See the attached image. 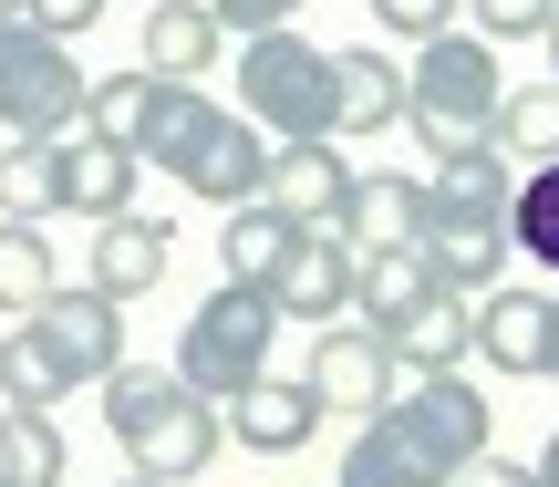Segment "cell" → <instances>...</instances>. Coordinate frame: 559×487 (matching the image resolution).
Listing matches in <instances>:
<instances>
[{
    "instance_id": "obj_20",
    "label": "cell",
    "mask_w": 559,
    "mask_h": 487,
    "mask_svg": "<svg viewBox=\"0 0 559 487\" xmlns=\"http://www.w3.org/2000/svg\"><path fill=\"white\" fill-rule=\"evenodd\" d=\"M62 281H73V260L52 249V228L41 218H0V311L21 322V311H41Z\"/></svg>"
},
{
    "instance_id": "obj_36",
    "label": "cell",
    "mask_w": 559,
    "mask_h": 487,
    "mask_svg": "<svg viewBox=\"0 0 559 487\" xmlns=\"http://www.w3.org/2000/svg\"><path fill=\"white\" fill-rule=\"evenodd\" d=\"M539 41H549V83H559V11H549V21H539Z\"/></svg>"
},
{
    "instance_id": "obj_1",
    "label": "cell",
    "mask_w": 559,
    "mask_h": 487,
    "mask_svg": "<svg viewBox=\"0 0 559 487\" xmlns=\"http://www.w3.org/2000/svg\"><path fill=\"white\" fill-rule=\"evenodd\" d=\"M498 447V415H487V384L477 373H415V394H383L373 415L353 426L342 447V487H456L466 456Z\"/></svg>"
},
{
    "instance_id": "obj_29",
    "label": "cell",
    "mask_w": 559,
    "mask_h": 487,
    "mask_svg": "<svg viewBox=\"0 0 559 487\" xmlns=\"http://www.w3.org/2000/svg\"><path fill=\"white\" fill-rule=\"evenodd\" d=\"M549 11H559V0H456V21H466L477 41H498V52H508V41H539Z\"/></svg>"
},
{
    "instance_id": "obj_35",
    "label": "cell",
    "mask_w": 559,
    "mask_h": 487,
    "mask_svg": "<svg viewBox=\"0 0 559 487\" xmlns=\"http://www.w3.org/2000/svg\"><path fill=\"white\" fill-rule=\"evenodd\" d=\"M539 487H559V426H549V447H539Z\"/></svg>"
},
{
    "instance_id": "obj_33",
    "label": "cell",
    "mask_w": 559,
    "mask_h": 487,
    "mask_svg": "<svg viewBox=\"0 0 559 487\" xmlns=\"http://www.w3.org/2000/svg\"><path fill=\"white\" fill-rule=\"evenodd\" d=\"M456 487H539V467H519V456L487 447V456H466V467H456Z\"/></svg>"
},
{
    "instance_id": "obj_30",
    "label": "cell",
    "mask_w": 559,
    "mask_h": 487,
    "mask_svg": "<svg viewBox=\"0 0 559 487\" xmlns=\"http://www.w3.org/2000/svg\"><path fill=\"white\" fill-rule=\"evenodd\" d=\"M21 21H32V32H52V41H83L104 21V0H21Z\"/></svg>"
},
{
    "instance_id": "obj_18",
    "label": "cell",
    "mask_w": 559,
    "mask_h": 487,
    "mask_svg": "<svg viewBox=\"0 0 559 487\" xmlns=\"http://www.w3.org/2000/svg\"><path fill=\"white\" fill-rule=\"evenodd\" d=\"M394 124H404V62L332 52V135H394Z\"/></svg>"
},
{
    "instance_id": "obj_34",
    "label": "cell",
    "mask_w": 559,
    "mask_h": 487,
    "mask_svg": "<svg viewBox=\"0 0 559 487\" xmlns=\"http://www.w3.org/2000/svg\"><path fill=\"white\" fill-rule=\"evenodd\" d=\"M539 373H549V384H559V301H549V353H539Z\"/></svg>"
},
{
    "instance_id": "obj_17",
    "label": "cell",
    "mask_w": 559,
    "mask_h": 487,
    "mask_svg": "<svg viewBox=\"0 0 559 487\" xmlns=\"http://www.w3.org/2000/svg\"><path fill=\"white\" fill-rule=\"evenodd\" d=\"M415 207H425V177H394V166H353V187H342V239L353 249H404L415 239Z\"/></svg>"
},
{
    "instance_id": "obj_27",
    "label": "cell",
    "mask_w": 559,
    "mask_h": 487,
    "mask_svg": "<svg viewBox=\"0 0 559 487\" xmlns=\"http://www.w3.org/2000/svg\"><path fill=\"white\" fill-rule=\"evenodd\" d=\"M0 487H62V426H52V405H0Z\"/></svg>"
},
{
    "instance_id": "obj_15",
    "label": "cell",
    "mask_w": 559,
    "mask_h": 487,
    "mask_svg": "<svg viewBox=\"0 0 559 487\" xmlns=\"http://www.w3.org/2000/svg\"><path fill=\"white\" fill-rule=\"evenodd\" d=\"M166 260H177L166 218H145V207H115V218H94V249H83V290H104V301H145V290L166 281Z\"/></svg>"
},
{
    "instance_id": "obj_11",
    "label": "cell",
    "mask_w": 559,
    "mask_h": 487,
    "mask_svg": "<svg viewBox=\"0 0 559 487\" xmlns=\"http://www.w3.org/2000/svg\"><path fill=\"white\" fill-rule=\"evenodd\" d=\"M539 353H549V290H477L466 301V364H487L498 384H539Z\"/></svg>"
},
{
    "instance_id": "obj_37",
    "label": "cell",
    "mask_w": 559,
    "mask_h": 487,
    "mask_svg": "<svg viewBox=\"0 0 559 487\" xmlns=\"http://www.w3.org/2000/svg\"><path fill=\"white\" fill-rule=\"evenodd\" d=\"M115 487H166V477H115Z\"/></svg>"
},
{
    "instance_id": "obj_5",
    "label": "cell",
    "mask_w": 559,
    "mask_h": 487,
    "mask_svg": "<svg viewBox=\"0 0 559 487\" xmlns=\"http://www.w3.org/2000/svg\"><path fill=\"white\" fill-rule=\"evenodd\" d=\"M270 343H280V311L260 281H218L198 311H187V343H177V384H198L207 405H228V394L249 384V373H270Z\"/></svg>"
},
{
    "instance_id": "obj_28",
    "label": "cell",
    "mask_w": 559,
    "mask_h": 487,
    "mask_svg": "<svg viewBox=\"0 0 559 487\" xmlns=\"http://www.w3.org/2000/svg\"><path fill=\"white\" fill-rule=\"evenodd\" d=\"M0 218H62L52 135H11V145H0Z\"/></svg>"
},
{
    "instance_id": "obj_31",
    "label": "cell",
    "mask_w": 559,
    "mask_h": 487,
    "mask_svg": "<svg viewBox=\"0 0 559 487\" xmlns=\"http://www.w3.org/2000/svg\"><path fill=\"white\" fill-rule=\"evenodd\" d=\"M373 21L394 41H425V32H445V21H456V0H373Z\"/></svg>"
},
{
    "instance_id": "obj_32",
    "label": "cell",
    "mask_w": 559,
    "mask_h": 487,
    "mask_svg": "<svg viewBox=\"0 0 559 487\" xmlns=\"http://www.w3.org/2000/svg\"><path fill=\"white\" fill-rule=\"evenodd\" d=\"M218 11V32H270V21H300L311 0H207Z\"/></svg>"
},
{
    "instance_id": "obj_12",
    "label": "cell",
    "mask_w": 559,
    "mask_h": 487,
    "mask_svg": "<svg viewBox=\"0 0 559 487\" xmlns=\"http://www.w3.org/2000/svg\"><path fill=\"white\" fill-rule=\"evenodd\" d=\"M342 187H353V156H342V135H280V145H270L260 198H270L290 228H332V218H342Z\"/></svg>"
},
{
    "instance_id": "obj_7",
    "label": "cell",
    "mask_w": 559,
    "mask_h": 487,
    "mask_svg": "<svg viewBox=\"0 0 559 487\" xmlns=\"http://www.w3.org/2000/svg\"><path fill=\"white\" fill-rule=\"evenodd\" d=\"M415 260L436 270L445 290H466V301L498 290V270L519 260V249H508V207H466V198H436V187H425V207H415Z\"/></svg>"
},
{
    "instance_id": "obj_13",
    "label": "cell",
    "mask_w": 559,
    "mask_h": 487,
    "mask_svg": "<svg viewBox=\"0 0 559 487\" xmlns=\"http://www.w3.org/2000/svg\"><path fill=\"white\" fill-rule=\"evenodd\" d=\"M218 426H228V447H249V456H300L321 436V394L300 384V373L290 384H280V373H249V384L218 405Z\"/></svg>"
},
{
    "instance_id": "obj_14",
    "label": "cell",
    "mask_w": 559,
    "mask_h": 487,
    "mask_svg": "<svg viewBox=\"0 0 559 487\" xmlns=\"http://www.w3.org/2000/svg\"><path fill=\"white\" fill-rule=\"evenodd\" d=\"M52 177H62V218H115V207H135V145H115V135H94V124H62L52 135Z\"/></svg>"
},
{
    "instance_id": "obj_22",
    "label": "cell",
    "mask_w": 559,
    "mask_h": 487,
    "mask_svg": "<svg viewBox=\"0 0 559 487\" xmlns=\"http://www.w3.org/2000/svg\"><path fill=\"white\" fill-rule=\"evenodd\" d=\"M425 290H436V270L415 260V239H404V249H362V260H353V322L394 332L404 311L425 301Z\"/></svg>"
},
{
    "instance_id": "obj_16",
    "label": "cell",
    "mask_w": 559,
    "mask_h": 487,
    "mask_svg": "<svg viewBox=\"0 0 559 487\" xmlns=\"http://www.w3.org/2000/svg\"><path fill=\"white\" fill-rule=\"evenodd\" d=\"M32 322L52 332L62 353H73V373H83V384H104V373L124 364V301H104V290H83V281H62L52 301L32 311Z\"/></svg>"
},
{
    "instance_id": "obj_8",
    "label": "cell",
    "mask_w": 559,
    "mask_h": 487,
    "mask_svg": "<svg viewBox=\"0 0 559 487\" xmlns=\"http://www.w3.org/2000/svg\"><path fill=\"white\" fill-rule=\"evenodd\" d=\"M166 177H177L187 198H207V207H239V198H260V177H270V135L249 115H228V104H207V115L187 124Z\"/></svg>"
},
{
    "instance_id": "obj_21",
    "label": "cell",
    "mask_w": 559,
    "mask_h": 487,
    "mask_svg": "<svg viewBox=\"0 0 559 487\" xmlns=\"http://www.w3.org/2000/svg\"><path fill=\"white\" fill-rule=\"evenodd\" d=\"M73 384H83V373H73V353H62L52 332L21 311V322H11V343H0V405H62Z\"/></svg>"
},
{
    "instance_id": "obj_3",
    "label": "cell",
    "mask_w": 559,
    "mask_h": 487,
    "mask_svg": "<svg viewBox=\"0 0 559 487\" xmlns=\"http://www.w3.org/2000/svg\"><path fill=\"white\" fill-rule=\"evenodd\" d=\"M508 73H498V41H477L466 21H445V32L415 41V73H404V124H415L425 156H456V145L487 135V115H498Z\"/></svg>"
},
{
    "instance_id": "obj_38",
    "label": "cell",
    "mask_w": 559,
    "mask_h": 487,
    "mask_svg": "<svg viewBox=\"0 0 559 487\" xmlns=\"http://www.w3.org/2000/svg\"><path fill=\"white\" fill-rule=\"evenodd\" d=\"M0 21H21V0H0Z\"/></svg>"
},
{
    "instance_id": "obj_23",
    "label": "cell",
    "mask_w": 559,
    "mask_h": 487,
    "mask_svg": "<svg viewBox=\"0 0 559 487\" xmlns=\"http://www.w3.org/2000/svg\"><path fill=\"white\" fill-rule=\"evenodd\" d=\"M383 343H394V364H415V373H456V364H466V290L436 281L394 332H383Z\"/></svg>"
},
{
    "instance_id": "obj_4",
    "label": "cell",
    "mask_w": 559,
    "mask_h": 487,
    "mask_svg": "<svg viewBox=\"0 0 559 487\" xmlns=\"http://www.w3.org/2000/svg\"><path fill=\"white\" fill-rule=\"evenodd\" d=\"M239 115L260 135H332V52H321L300 21H270V32H239Z\"/></svg>"
},
{
    "instance_id": "obj_6",
    "label": "cell",
    "mask_w": 559,
    "mask_h": 487,
    "mask_svg": "<svg viewBox=\"0 0 559 487\" xmlns=\"http://www.w3.org/2000/svg\"><path fill=\"white\" fill-rule=\"evenodd\" d=\"M62 124H83L73 41L32 32V21H0V135H62Z\"/></svg>"
},
{
    "instance_id": "obj_25",
    "label": "cell",
    "mask_w": 559,
    "mask_h": 487,
    "mask_svg": "<svg viewBox=\"0 0 559 487\" xmlns=\"http://www.w3.org/2000/svg\"><path fill=\"white\" fill-rule=\"evenodd\" d=\"M508 249L559 281V156H539L519 187H508Z\"/></svg>"
},
{
    "instance_id": "obj_9",
    "label": "cell",
    "mask_w": 559,
    "mask_h": 487,
    "mask_svg": "<svg viewBox=\"0 0 559 487\" xmlns=\"http://www.w3.org/2000/svg\"><path fill=\"white\" fill-rule=\"evenodd\" d=\"M394 343H383L373 322H353V311H342V322H321V343H311V364H300V384L321 394V415H373L383 394H394Z\"/></svg>"
},
{
    "instance_id": "obj_19",
    "label": "cell",
    "mask_w": 559,
    "mask_h": 487,
    "mask_svg": "<svg viewBox=\"0 0 559 487\" xmlns=\"http://www.w3.org/2000/svg\"><path fill=\"white\" fill-rule=\"evenodd\" d=\"M218 11L207 0H156L145 11V73H166V83H198L207 62H218Z\"/></svg>"
},
{
    "instance_id": "obj_10",
    "label": "cell",
    "mask_w": 559,
    "mask_h": 487,
    "mask_svg": "<svg viewBox=\"0 0 559 487\" xmlns=\"http://www.w3.org/2000/svg\"><path fill=\"white\" fill-rule=\"evenodd\" d=\"M353 260H362V249L342 239V228H300L260 290H270L280 322H311V332H321V322H342V311H353Z\"/></svg>"
},
{
    "instance_id": "obj_26",
    "label": "cell",
    "mask_w": 559,
    "mask_h": 487,
    "mask_svg": "<svg viewBox=\"0 0 559 487\" xmlns=\"http://www.w3.org/2000/svg\"><path fill=\"white\" fill-rule=\"evenodd\" d=\"M218 218H228V228H218V270H228V281H270L280 249L300 239V228L280 218L270 198H239V207H218Z\"/></svg>"
},
{
    "instance_id": "obj_24",
    "label": "cell",
    "mask_w": 559,
    "mask_h": 487,
    "mask_svg": "<svg viewBox=\"0 0 559 487\" xmlns=\"http://www.w3.org/2000/svg\"><path fill=\"white\" fill-rule=\"evenodd\" d=\"M487 145H498L508 166L559 156V83H508V94H498V115H487Z\"/></svg>"
},
{
    "instance_id": "obj_2",
    "label": "cell",
    "mask_w": 559,
    "mask_h": 487,
    "mask_svg": "<svg viewBox=\"0 0 559 487\" xmlns=\"http://www.w3.org/2000/svg\"><path fill=\"white\" fill-rule=\"evenodd\" d=\"M104 426H115V447L135 456V477H166V487L207 477L218 447H228L218 405H207L198 384H177V364H115L104 373Z\"/></svg>"
}]
</instances>
